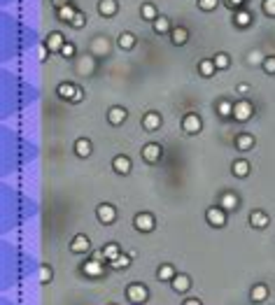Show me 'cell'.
I'll return each instance as SVG.
<instances>
[{
    "instance_id": "cell-46",
    "label": "cell",
    "mask_w": 275,
    "mask_h": 305,
    "mask_svg": "<svg viewBox=\"0 0 275 305\" xmlns=\"http://www.w3.org/2000/svg\"><path fill=\"white\" fill-rule=\"evenodd\" d=\"M182 305H203V303H201V300H198V298H187V300H184V303H182Z\"/></svg>"
},
{
    "instance_id": "cell-33",
    "label": "cell",
    "mask_w": 275,
    "mask_h": 305,
    "mask_svg": "<svg viewBox=\"0 0 275 305\" xmlns=\"http://www.w3.org/2000/svg\"><path fill=\"white\" fill-rule=\"evenodd\" d=\"M110 52V40L108 38H96L94 40V54L96 56H103Z\"/></svg>"
},
{
    "instance_id": "cell-26",
    "label": "cell",
    "mask_w": 275,
    "mask_h": 305,
    "mask_svg": "<svg viewBox=\"0 0 275 305\" xmlns=\"http://www.w3.org/2000/svg\"><path fill=\"white\" fill-rule=\"evenodd\" d=\"M152 28H154L156 35H166V33H170V30H173V26H170V19H168V16H163V14L156 21H152Z\"/></svg>"
},
{
    "instance_id": "cell-32",
    "label": "cell",
    "mask_w": 275,
    "mask_h": 305,
    "mask_svg": "<svg viewBox=\"0 0 275 305\" xmlns=\"http://www.w3.org/2000/svg\"><path fill=\"white\" fill-rule=\"evenodd\" d=\"M75 14H77V10H75L73 5H66V7H61V10H56V16H59V21H70L75 19Z\"/></svg>"
},
{
    "instance_id": "cell-34",
    "label": "cell",
    "mask_w": 275,
    "mask_h": 305,
    "mask_svg": "<svg viewBox=\"0 0 275 305\" xmlns=\"http://www.w3.org/2000/svg\"><path fill=\"white\" fill-rule=\"evenodd\" d=\"M212 61H215L217 70H226L228 66H231V58H228L226 52H217V54L212 56Z\"/></svg>"
},
{
    "instance_id": "cell-37",
    "label": "cell",
    "mask_w": 275,
    "mask_h": 305,
    "mask_svg": "<svg viewBox=\"0 0 275 305\" xmlns=\"http://www.w3.org/2000/svg\"><path fill=\"white\" fill-rule=\"evenodd\" d=\"M261 68L266 75H275V56H266L261 63Z\"/></svg>"
},
{
    "instance_id": "cell-38",
    "label": "cell",
    "mask_w": 275,
    "mask_h": 305,
    "mask_svg": "<svg viewBox=\"0 0 275 305\" xmlns=\"http://www.w3.org/2000/svg\"><path fill=\"white\" fill-rule=\"evenodd\" d=\"M217 5H219V0H198V7L203 12H212V10H217Z\"/></svg>"
},
{
    "instance_id": "cell-41",
    "label": "cell",
    "mask_w": 275,
    "mask_h": 305,
    "mask_svg": "<svg viewBox=\"0 0 275 305\" xmlns=\"http://www.w3.org/2000/svg\"><path fill=\"white\" fill-rule=\"evenodd\" d=\"M261 7H263V14H266V16H273L275 19V0H263Z\"/></svg>"
},
{
    "instance_id": "cell-29",
    "label": "cell",
    "mask_w": 275,
    "mask_h": 305,
    "mask_svg": "<svg viewBox=\"0 0 275 305\" xmlns=\"http://www.w3.org/2000/svg\"><path fill=\"white\" fill-rule=\"evenodd\" d=\"M117 44H119V49H124V52H131V49L135 47V35L133 33H121L119 38H117Z\"/></svg>"
},
{
    "instance_id": "cell-9",
    "label": "cell",
    "mask_w": 275,
    "mask_h": 305,
    "mask_svg": "<svg viewBox=\"0 0 275 305\" xmlns=\"http://www.w3.org/2000/svg\"><path fill=\"white\" fill-rule=\"evenodd\" d=\"M161 154H163L161 144H156V142H149L142 147V158L147 163H159L161 161Z\"/></svg>"
},
{
    "instance_id": "cell-19",
    "label": "cell",
    "mask_w": 275,
    "mask_h": 305,
    "mask_svg": "<svg viewBox=\"0 0 275 305\" xmlns=\"http://www.w3.org/2000/svg\"><path fill=\"white\" fill-rule=\"evenodd\" d=\"M254 136L252 133H240V136H235V150L238 152H249L254 147Z\"/></svg>"
},
{
    "instance_id": "cell-31",
    "label": "cell",
    "mask_w": 275,
    "mask_h": 305,
    "mask_svg": "<svg viewBox=\"0 0 275 305\" xmlns=\"http://www.w3.org/2000/svg\"><path fill=\"white\" fill-rule=\"evenodd\" d=\"M103 254H105V261L110 264V261H114V258L121 254V247L117 242H108L105 247H103Z\"/></svg>"
},
{
    "instance_id": "cell-47",
    "label": "cell",
    "mask_w": 275,
    "mask_h": 305,
    "mask_svg": "<svg viewBox=\"0 0 275 305\" xmlns=\"http://www.w3.org/2000/svg\"><path fill=\"white\" fill-rule=\"evenodd\" d=\"M82 98H84V91H82V88H77V96H75L73 102H82Z\"/></svg>"
},
{
    "instance_id": "cell-40",
    "label": "cell",
    "mask_w": 275,
    "mask_h": 305,
    "mask_svg": "<svg viewBox=\"0 0 275 305\" xmlns=\"http://www.w3.org/2000/svg\"><path fill=\"white\" fill-rule=\"evenodd\" d=\"M84 24H87V14L84 12H77L75 14V19L70 21V26L73 28H84Z\"/></svg>"
},
{
    "instance_id": "cell-30",
    "label": "cell",
    "mask_w": 275,
    "mask_h": 305,
    "mask_svg": "<svg viewBox=\"0 0 275 305\" xmlns=\"http://www.w3.org/2000/svg\"><path fill=\"white\" fill-rule=\"evenodd\" d=\"M131 254H119V256L114 258V261H110V268L112 270H126L128 266H131Z\"/></svg>"
},
{
    "instance_id": "cell-20",
    "label": "cell",
    "mask_w": 275,
    "mask_h": 305,
    "mask_svg": "<svg viewBox=\"0 0 275 305\" xmlns=\"http://www.w3.org/2000/svg\"><path fill=\"white\" fill-rule=\"evenodd\" d=\"M77 88L75 84H70V82H63V84H59V88H56V94H59V98H63V100H75V96H77Z\"/></svg>"
},
{
    "instance_id": "cell-7",
    "label": "cell",
    "mask_w": 275,
    "mask_h": 305,
    "mask_svg": "<svg viewBox=\"0 0 275 305\" xmlns=\"http://www.w3.org/2000/svg\"><path fill=\"white\" fill-rule=\"evenodd\" d=\"M103 272H105V261L91 258L87 264H82V275H87V278H101Z\"/></svg>"
},
{
    "instance_id": "cell-23",
    "label": "cell",
    "mask_w": 275,
    "mask_h": 305,
    "mask_svg": "<svg viewBox=\"0 0 275 305\" xmlns=\"http://www.w3.org/2000/svg\"><path fill=\"white\" fill-rule=\"evenodd\" d=\"M91 152H94V144H91V140H87V138H80V140L75 142V154L80 156V158H89Z\"/></svg>"
},
{
    "instance_id": "cell-2",
    "label": "cell",
    "mask_w": 275,
    "mask_h": 305,
    "mask_svg": "<svg viewBox=\"0 0 275 305\" xmlns=\"http://www.w3.org/2000/svg\"><path fill=\"white\" fill-rule=\"evenodd\" d=\"M252 114H254V105H252L247 98H240V100L233 102V119L235 122H247Z\"/></svg>"
},
{
    "instance_id": "cell-39",
    "label": "cell",
    "mask_w": 275,
    "mask_h": 305,
    "mask_svg": "<svg viewBox=\"0 0 275 305\" xmlns=\"http://www.w3.org/2000/svg\"><path fill=\"white\" fill-rule=\"evenodd\" d=\"M75 54H77L75 44H73V42H66V44H63V49H61V56H63V58H73Z\"/></svg>"
},
{
    "instance_id": "cell-8",
    "label": "cell",
    "mask_w": 275,
    "mask_h": 305,
    "mask_svg": "<svg viewBox=\"0 0 275 305\" xmlns=\"http://www.w3.org/2000/svg\"><path fill=\"white\" fill-rule=\"evenodd\" d=\"M268 224H270V217L263 210H252L249 212V226H252V228L263 230V228H268Z\"/></svg>"
},
{
    "instance_id": "cell-27",
    "label": "cell",
    "mask_w": 275,
    "mask_h": 305,
    "mask_svg": "<svg viewBox=\"0 0 275 305\" xmlns=\"http://www.w3.org/2000/svg\"><path fill=\"white\" fill-rule=\"evenodd\" d=\"M177 275V270H175V266L170 264H163L159 270H156V280H161V282H170V280Z\"/></svg>"
},
{
    "instance_id": "cell-44",
    "label": "cell",
    "mask_w": 275,
    "mask_h": 305,
    "mask_svg": "<svg viewBox=\"0 0 275 305\" xmlns=\"http://www.w3.org/2000/svg\"><path fill=\"white\" fill-rule=\"evenodd\" d=\"M47 52H49L47 44H42V47L38 49V58H40V61H45V58H47Z\"/></svg>"
},
{
    "instance_id": "cell-36",
    "label": "cell",
    "mask_w": 275,
    "mask_h": 305,
    "mask_svg": "<svg viewBox=\"0 0 275 305\" xmlns=\"http://www.w3.org/2000/svg\"><path fill=\"white\" fill-rule=\"evenodd\" d=\"M52 278H54L52 268H49V266H40V284H49Z\"/></svg>"
},
{
    "instance_id": "cell-10",
    "label": "cell",
    "mask_w": 275,
    "mask_h": 305,
    "mask_svg": "<svg viewBox=\"0 0 275 305\" xmlns=\"http://www.w3.org/2000/svg\"><path fill=\"white\" fill-rule=\"evenodd\" d=\"M112 168H114V172H117V175H128V172L133 170V161H131L128 156L119 154V156H114Z\"/></svg>"
},
{
    "instance_id": "cell-25",
    "label": "cell",
    "mask_w": 275,
    "mask_h": 305,
    "mask_svg": "<svg viewBox=\"0 0 275 305\" xmlns=\"http://www.w3.org/2000/svg\"><path fill=\"white\" fill-rule=\"evenodd\" d=\"M249 298H252V303H263V300L268 298V286L266 284H254L252 286V292H249Z\"/></svg>"
},
{
    "instance_id": "cell-16",
    "label": "cell",
    "mask_w": 275,
    "mask_h": 305,
    "mask_svg": "<svg viewBox=\"0 0 275 305\" xmlns=\"http://www.w3.org/2000/svg\"><path fill=\"white\" fill-rule=\"evenodd\" d=\"M170 42H173L175 47H184L189 42V30L184 26H175L170 30Z\"/></svg>"
},
{
    "instance_id": "cell-17",
    "label": "cell",
    "mask_w": 275,
    "mask_h": 305,
    "mask_svg": "<svg viewBox=\"0 0 275 305\" xmlns=\"http://www.w3.org/2000/svg\"><path fill=\"white\" fill-rule=\"evenodd\" d=\"M170 286H173L175 294H187L191 289V280H189V275H175L170 280Z\"/></svg>"
},
{
    "instance_id": "cell-42",
    "label": "cell",
    "mask_w": 275,
    "mask_h": 305,
    "mask_svg": "<svg viewBox=\"0 0 275 305\" xmlns=\"http://www.w3.org/2000/svg\"><path fill=\"white\" fill-rule=\"evenodd\" d=\"M263 58H266V56H263L259 49H254V52H249L247 54V61L252 63V66H254V63H263Z\"/></svg>"
},
{
    "instance_id": "cell-24",
    "label": "cell",
    "mask_w": 275,
    "mask_h": 305,
    "mask_svg": "<svg viewBox=\"0 0 275 305\" xmlns=\"http://www.w3.org/2000/svg\"><path fill=\"white\" fill-rule=\"evenodd\" d=\"M140 16L145 21H156L161 14H159V10H156V5L154 2H142V7H140Z\"/></svg>"
},
{
    "instance_id": "cell-21",
    "label": "cell",
    "mask_w": 275,
    "mask_h": 305,
    "mask_svg": "<svg viewBox=\"0 0 275 305\" xmlns=\"http://www.w3.org/2000/svg\"><path fill=\"white\" fill-rule=\"evenodd\" d=\"M119 12V5H117V0H98V14L101 16H114V14Z\"/></svg>"
},
{
    "instance_id": "cell-35",
    "label": "cell",
    "mask_w": 275,
    "mask_h": 305,
    "mask_svg": "<svg viewBox=\"0 0 275 305\" xmlns=\"http://www.w3.org/2000/svg\"><path fill=\"white\" fill-rule=\"evenodd\" d=\"M217 112H219V116H233V100H219Z\"/></svg>"
},
{
    "instance_id": "cell-3",
    "label": "cell",
    "mask_w": 275,
    "mask_h": 305,
    "mask_svg": "<svg viewBox=\"0 0 275 305\" xmlns=\"http://www.w3.org/2000/svg\"><path fill=\"white\" fill-rule=\"evenodd\" d=\"M205 219H208L210 226H215V228H224L226 226V219H228V212L224 208H208L205 210Z\"/></svg>"
},
{
    "instance_id": "cell-13",
    "label": "cell",
    "mask_w": 275,
    "mask_h": 305,
    "mask_svg": "<svg viewBox=\"0 0 275 305\" xmlns=\"http://www.w3.org/2000/svg\"><path fill=\"white\" fill-rule=\"evenodd\" d=\"M70 250H73L75 254H87V252H91V240H89L84 233H80V236L73 238V242H70Z\"/></svg>"
},
{
    "instance_id": "cell-1",
    "label": "cell",
    "mask_w": 275,
    "mask_h": 305,
    "mask_svg": "<svg viewBox=\"0 0 275 305\" xmlns=\"http://www.w3.org/2000/svg\"><path fill=\"white\" fill-rule=\"evenodd\" d=\"M126 298L131 300V303H135V305H142V303H147V298H149V289L142 282H133V284L128 286L126 289Z\"/></svg>"
},
{
    "instance_id": "cell-48",
    "label": "cell",
    "mask_w": 275,
    "mask_h": 305,
    "mask_svg": "<svg viewBox=\"0 0 275 305\" xmlns=\"http://www.w3.org/2000/svg\"><path fill=\"white\" fill-rule=\"evenodd\" d=\"M238 91H240V94H247L249 86H247V84H238Z\"/></svg>"
},
{
    "instance_id": "cell-43",
    "label": "cell",
    "mask_w": 275,
    "mask_h": 305,
    "mask_svg": "<svg viewBox=\"0 0 275 305\" xmlns=\"http://www.w3.org/2000/svg\"><path fill=\"white\" fill-rule=\"evenodd\" d=\"M224 2H226V7L228 10H242V7H245V2H247V0H224Z\"/></svg>"
},
{
    "instance_id": "cell-12",
    "label": "cell",
    "mask_w": 275,
    "mask_h": 305,
    "mask_svg": "<svg viewBox=\"0 0 275 305\" xmlns=\"http://www.w3.org/2000/svg\"><path fill=\"white\" fill-rule=\"evenodd\" d=\"M238 205H240V198H238V194H235V191H224V194H221L219 208H224L226 212H233Z\"/></svg>"
},
{
    "instance_id": "cell-15",
    "label": "cell",
    "mask_w": 275,
    "mask_h": 305,
    "mask_svg": "<svg viewBox=\"0 0 275 305\" xmlns=\"http://www.w3.org/2000/svg\"><path fill=\"white\" fill-rule=\"evenodd\" d=\"M233 24L238 28L252 26V24H254V19H252V12H249V10H245V7H242V10H235V12H233Z\"/></svg>"
},
{
    "instance_id": "cell-11",
    "label": "cell",
    "mask_w": 275,
    "mask_h": 305,
    "mask_svg": "<svg viewBox=\"0 0 275 305\" xmlns=\"http://www.w3.org/2000/svg\"><path fill=\"white\" fill-rule=\"evenodd\" d=\"M161 124H163V119H161V114H159V112H147V114L142 116V128L149 130V133L159 130V128H161Z\"/></svg>"
},
{
    "instance_id": "cell-6",
    "label": "cell",
    "mask_w": 275,
    "mask_h": 305,
    "mask_svg": "<svg viewBox=\"0 0 275 305\" xmlns=\"http://www.w3.org/2000/svg\"><path fill=\"white\" fill-rule=\"evenodd\" d=\"M201 128H203V119H201V116L194 114V112L184 114V119H182V130H184L187 136H196Z\"/></svg>"
},
{
    "instance_id": "cell-28",
    "label": "cell",
    "mask_w": 275,
    "mask_h": 305,
    "mask_svg": "<svg viewBox=\"0 0 275 305\" xmlns=\"http://www.w3.org/2000/svg\"><path fill=\"white\" fill-rule=\"evenodd\" d=\"M198 72H201L203 77H212L217 72V66L212 58H203V61H198Z\"/></svg>"
},
{
    "instance_id": "cell-4",
    "label": "cell",
    "mask_w": 275,
    "mask_h": 305,
    "mask_svg": "<svg viewBox=\"0 0 275 305\" xmlns=\"http://www.w3.org/2000/svg\"><path fill=\"white\" fill-rule=\"evenodd\" d=\"M133 226L140 230V233H152L156 226V219L152 212H138L133 217Z\"/></svg>"
},
{
    "instance_id": "cell-22",
    "label": "cell",
    "mask_w": 275,
    "mask_h": 305,
    "mask_svg": "<svg viewBox=\"0 0 275 305\" xmlns=\"http://www.w3.org/2000/svg\"><path fill=\"white\" fill-rule=\"evenodd\" d=\"M231 172H233V177H238V180H245V177L249 175V163L245 161V158H235V161L231 163Z\"/></svg>"
},
{
    "instance_id": "cell-14",
    "label": "cell",
    "mask_w": 275,
    "mask_h": 305,
    "mask_svg": "<svg viewBox=\"0 0 275 305\" xmlns=\"http://www.w3.org/2000/svg\"><path fill=\"white\" fill-rule=\"evenodd\" d=\"M45 44H47L49 52H56V54H61V49H63V44H66V38H63V33L54 30V33H49V35H47Z\"/></svg>"
},
{
    "instance_id": "cell-45",
    "label": "cell",
    "mask_w": 275,
    "mask_h": 305,
    "mask_svg": "<svg viewBox=\"0 0 275 305\" xmlns=\"http://www.w3.org/2000/svg\"><path fill=\"white\" fill-rule=\"evenodd\" d=\"M52 5L56 7V10H61V7H66V5H70V0H52Z\"/></svg>"
},
{
    "instance_id": "cell-5",
    "label": "cell",
    "mask_w": 275,
    "mask_h": 305,
    "mask_svg": "<svg viewBox=\"0 0 275 305\" xmlns=\"http://www.w3.org/2000/svg\"><path fill=\"white\" fill-rule=\"evenodd\" d=\"M96 217H98L101 224L110 226V224L117 222V210H114V205H110V203H101L98 208H96Z\"/></svg>"
},
{
    "instance_id": "cell-18",
    "label": "cell",
    "mask_w": 275,
    "mask_h": 305,
    "mask_svg": "<svg viewBox=\"0 0 275 305\" xmlns=\"http://www.w3.org/2000/svg\"><path fill=\"white\" fill-rule=\"evenodd\" d=\"M126 116H128L126 110L119 108V105H114V108H110V112H108V122L112 124V126H121V124L126 122Z\"/></svg>"
}]
</instances>
